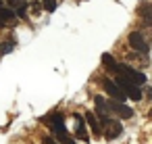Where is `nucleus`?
<instances>
[{
  "label": "nucleus",
  "mask_w": 152,
  "mask_h": 144,
  "mask_svg": "<svg viewBox=\"0 0 152 144\" xmlns=\"http://www.w3.org/2000/svg\"><path fill=\"white\" fill-rule=\"evenodd\" d=\"M115 84L121 88V92H123L127 98H131V100H142V90H140V86L131 84L127 77H123V75H119V73H117V77H115Z\"/></svg>",
  "instance_id": "f257e3e1"
},
{
  "label": "nucleus",
  "mask_w": 152,
  "mask_h": 144,
  "mask_svg": "<svg viewBox=\"0 0 152 144\" xmlns=\"http://www.w3.org/2000/svg\"><path fill=\"white\" fill-rule=\"evenodd\" d=\"M100 121H102V125H104V136H106L108 140H115L117 136H121L123 127H121V123H119V121H113V119H108L106 115H104V117H100Z\"/></svg>",
  "instance_id": "f03ea898"
},
{
  "label": "nucleus",
  "mask_w": 152,
  "mask_h": 144,
  "mask_svg": "<svg viewBox=\"0 0 152 144\" xmlns=\"http://www.w3.org/2000/svg\"><path fill=\"white\" fill-rule=\"evenodd\" d=\"M129 46L133 48V50H137V52H142V54H148V42L144 40V36H142V32H131L129 34Z\"/></svg>",
  "instance_id": "7ed1b4c3"
},
{
  "label": "nucleus",
  "mask_w": 152,
  "mask_h": 144,
  "mask_svg": "<svg viewBox=\"0 0 152 144\" xmlns=\"http://www.w3.org/2000/svg\"><path fill=\"white\" fill-rule=\"evenodd\" d=\"M106 109H108V111H113L115 115H119L121 119H129V117L133 115V111H131L127 104L119 102V100H110V102H106Z\"/></svg>",
  "instance_id": "20e7f679"
},
{
  "label": "nucleus",
  "mask_w": 152,
  "mask_h": 144,
  "mask_svg": "<svg viewBox=\"0 0 152 144\" xmlns=\"http://www.w3.org/2000/svg\"><path fill=\"white\" fill-rule=\"evenodd\" d=\"M104 90L108 92V96H113V100H119V102H123L127 96L121 92V88L113 82V79H104Z\"/></svg>",
  "instance_id": "39448f33"
},
{
  "label": "nucleus",
  "mask_w": 152,
  "mask_h": 144,
  "mask_svg": "<svg viewBox=\"0 0 152 144\" xmlns=\"http://www.w3.org/2000/svg\"><path fill=\"white\" fill-rule=\"evenodd\" d=\"M75 138H77V140H83V142L90 140V136H88V125H86V121H83V117H81L79 113L75 115Z\"/></svg>",
  "instance_id": "423d86ee"
},
{
  "label": "nucleus",
  "mask_w": 152,
  "mask_h": 144,
  "mask_svg": "<svg viewBox=\"0 0 152 144\" xmlns=\"http://www.w3.org/2000/svg\"><path fill=\"white\" fill-rule=\"evenodd\" d=\"M44 123H46L52 132H56L58 127H65V117H63L61 113H52V115L44 117Z\"/></svg>",
  "instance_id": "0eeeda50"
},
{
  "label": "nucleus",
  "mask_w": 152,
  "mask_h": 144,
  "mask_svg": "<svg viewBox=\"0 0 152 144\" xmlns=\"http://www.w3.org/2000/svg\"><path fill=\"white\" fill-rule=\"evenodd\" d=\"M83 121H86V125L92 129V134H94V136H102V129H100L98 117H96L92 111H86V117H83Z\"/></svg>",
  "instance_id": "6e6552de"
},
{
  "label": "nucleus",
  "mask_w": 152,
  "mask_h": 144,
  "mask_svg": "<svg viewBox=\"0 0 152 144\" xmlns=\"http://www.w3.org/2000/svg\"><path fill=\"white\" fill-rule=\"evenodd\" d=\"M94 107H96V115L98 117H104L106 113H108V109H106V100L102 98V96H94Z\"/></svg>",
  "instance_id": "1a4fd4ad"
},
{
  "label": "nucleus",
  "mask_w": 152,
  "mask_h": 144,
  "mask_svg": "<svg viewBox=\"0 0 152 144\" xmlns=\"http://www.w3.org/2000/svg\"><path fill=\"white\" fill-rule=\"evenodd\" d=\"M15 19V11L13 9H9V7H0V23H9V21H13Z\"/></svg>",
  "instance_id": "9d476101"
},
{
  "label": "nucleus",
  "mask_w": 152,
  "mask_h": 144,
  "mask_svg": "<svg viewBox=\"0 0 152 144\" xmlns=\"http://www.w3.org/2000/svg\"><path fill=\"white\" fill-rule=\"evenodd\" d=\"M54 134H56V138H58V142H61V144H75V140L67 134V129H65V127H58Z\"/></svg>",
  "instance_id": "9b49d317"
},
{
  "label": "nucleus",
  "mask_w": 152,
  "mask_h": 144,
  "mask_svg": "<svg viewBox=\"0 0 152 144\" xmlns=\"http://www.w3.org/2000/svg\"><path fill=\"white\" fill-rule=\"evenodd\" d=\"M100 61L104 63V67H108V69H113L117 63H115V59H113V54H108V52H104L102 57H100Z\"/></svg>",
  "instance_id": "f8f14e48"
},
{
  "label": "nucleus",
  "mask_w": 152,
  "mask_h": 144,
  "mask_svg": "<svg viewBox=\"0 0 152 144\" xmlns=\"http://www.w3.org/2000/svg\"><path fill=\"white\" fill-rule=\"evenodd\" d=\"M40 7H42L46 13H52V11L56 9V0H42V2H40Z\"/></svg>",
  "instance_id": "ddd939ff"
},
{
  "label": "nucleus",
  "mask_w": 152,
  "mask_h": 144,
  "mask_svg": "<svg viewBox=\"0 0 152 144\" xmlns=\"http://www.w3.org/2000/svg\"><path fill=\"white\" fill-rule=\"evenodd\" d=\"M13 48H15V42L13 40H7V42H2V46H0V52L9 54V52H13Z\"/></svg>",
  "instance_id": "4468645a"
},
{
  "label": "nucleus",
  "mask_w": 152,
  "mask_h": 144,
  "mask_svg": "<svg viewBox=\"0 0 152 144\" xmlns=\"http://www.w3.org/2000/svg\"><path fill=\"white\" fill-rule=\"evenodd\" d=\"M15 17H21V19H25V17H27V9H25V4L17 7V11H15Z\"/></svg>",
  "instance_id": "2eb2a0df"
},
{
  "label": "nucleus",
  "mask_w": 152,
  "mask_h": 144,
  "mask_svg": "<svg viewBox=\"0 0 152 144\" xmlns=\"http://www.w3.org/2000/svg\"><path fill=\"white\" fill-rule=\"evenodd\" d=\"M31 9H34V13H36V15H40V9H42V7H40V2H34V4H31Z\"/></svg>",
  "instance_id": "dca6fc26"
},
{
  "label": "nucleus",
  "mask_w": 152,
  "mask_h": 144,
  "mask_svg": "<svg viewBox=\"0 0 152 144\" xmlns=\"http://www.w3.org/2000/svg\"><path fill=\"white\" fill-rule=\"evenodd\" d=\"M44 144H58V142H56V140H52L50 136H46V138H44Z\"/></svg>",
  "instance_id": "f3484780"
},
{
  "label": "nucleus",
  "mask_w": 152,
  "mask_h": 144,
  "mask_svg": "<svg viewBox=\"0 0 152 144\" xmlns=\"http://www.w3.org/2000/svg\"><path fill=\"white\" fill-rule=\"evenodd\" d=\"M19 2H25V0H9V4H13V7H17Z\"/></svg>",
  "instance_id": "a211bd4d"
}]
</instances>
